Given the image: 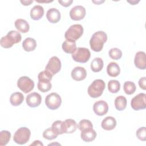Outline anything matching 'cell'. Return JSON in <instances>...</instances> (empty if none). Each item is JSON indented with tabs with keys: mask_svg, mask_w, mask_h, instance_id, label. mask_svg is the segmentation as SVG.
<instances>
[{
	"mask_svg": "<svg viewBox=\"0 0 146 146\" xmlns=\"http://www.w3.org/2000/svg\"><path fill=\"white\" fill-rule=\"evenodd\" d=\"M107 40L106 33L103 31L95 33L90 40V45L92 50L95 52L100 51L103 47L104 43Z\"/></svg>",
	"mask_w": 146,
	"mask_h": 146,
	"instance_id": "obj_1",
	"label": "cell"
},
{
	"mask_svg": "<svg viewBox=\"0 0 146 146\" xmlns=\"http://www.w3.org/2000/svg\"><path fill=\"white\" fill-rule=\"evenodd\" d=\"M22 36L21 34L17 31L11 30L9 31L6 36L1 38V46L5 48L11 47L14 44H17L21 40Z\"/></svg>",
	"mask_w": 146,
	"mask_h": 146,
	"instance_id": "obj_2",
	"label": "cell"
},
{
	"mask_svg": "<svg viewBox=\"0 0 146 146\" xmlns=\"http://www.w3.org/2000/svg\"><path fill=\"white\" fill-rule=\"evenodd\" d=\"M52 75L47 72L46 70L41 71L38 75V82L37 84L38 88L42 92H46L51 90L52 85L51 80Z\"/></svg>",
	"mask_w": 146,
	"mask_h": 146,
	"instance_id": "obj_3",
	"label": "cell"
},
{
	"mask_svg": "<svg viewBox=\"0 0 146 146\" xmlns=\"http://www.w3.org/2000/svg\"><path fill=\"white\" fill-rule=\"evenodd\" d=\"M106 87L105 82L102 79H96L89 86L87 92L93 98H96L101 96Z\"/></svg>",
	"mask_w": 146,
	"mask_h": 146,
	"instance_id": "obj_4",
	"label": "cell"
},
{
	"mask_svg": "<svg viewBox=\"0 0 146 146\" xmlns=\"http://www.w3.org/2000/svg\"><path fill=\"white\" fill-rule=\"evenodd\" d=\"M83 34V27L80 24L71 25L66 31L64 37L66 40L76 41L79 39Z\"/></svg>",
	"mask_w": 146,
	"mask_h": 146,
	"instance_id": "obj_5",
	"label": "cell"
},
{
	"mask_svg": "<svg viewBox=\"0 0 146 146\" xmlns=\"http://www.w3.org/2000/svg\"><path fill=\"white\" fill-rule=\"evenodd\" d=\"M31 135L30 130L25 127H21L16 131L13 136V140L17 144L23 145L29 141Z\"/></svg>",
	"mask_w": 146,
	"mask_h": 146,
	"instance_id": "obj_6",
	"label": "cell"
},
{
	"mask_svg": "<svg viewBox=\"0 0 146 146\" xmlns=\"http://www.w3.org/2000/svg\"><path fill=\"white\" fill-rule=\"evenodd\" d=\"M91 56L90 50L85 47H78L72 54V58L74 61L79 63H86L88 61Z\"/></svg>",
	"mask_w": 146,
	"mask_h": 146,
	"instance_id": "obj_7",
	"label": "cell"
},
{
	"mask_svg": "<svg viewBox=\"0 0 146 146\" xmlns=\"http://www.w3.org/2000/svg\"><path fill=\"white\" fill-rule=\"evenodd\" d=\"M61 103V97L56 92L49 94L45 98V104L47 107L51 110L58 109L60 106Z\"/></svg>",
	"mask_w": 146,
	"mask_h": 146,
	"instance_id": "obj_8",
	"label": "cell"
},
{
	"mask_svg": "<svg viewBox=\"0 0 146 146\" xmlns=\"http://www.w3.org/2000/svg\"><path fill=\"white\" fill-rule=\"evenodd\" d=\"M17 86L24 93L27 94L33 90L34 87V82L29 77L23 76L18 79L17 81Z\"/></svg>",
	"mask_w": 146,
	"mask_h": 146,
	"instance_id": "obj_9",
	"label": "cell"
},
{
	"mask_svg": "<svg viewBox=\"0 0 146 146\" xmlns=\"http://www.w3.org/2000/svg\"><path fill=\"white\" fill-rule=\"evenodd\" d=\"M61 67L62 64L60 59L57 56H54L49 59L44 70L53 76L59 72Z\"/></svg>",
	"mask_w": 146,
	"mask_h": 146,
	"instance_id": "obj_10",
	"label": "cell"
},
{
	"mask_svg": "<svg viewBox=\"0 0 146 146\" xmlns=\"http://www.w3.org/2000/svg\"><path fill=\"white\" fill-rule=\"evenodd\" d=\"M146 94L144 93H140L133 98L131 102V106L133 110L139 111L144 110L146 107Z\"/></svg>",
	"mask_w": 146,
	"mask_h": 146,
	"instance_id": "obj_11",
	"label": "cell"
},
{
	"mask_svg": "<svg viewBox=\"0 0 146 146\" xmlns=\"http://www.w3.org/2000/svg\"><path fill=\"white\" fill-rule=\"evenodd\" d=\"M85 8L80 5L75 6L70 11V17L74 21H80L83 19L86 15Z\"/></svg>",
	"mask_w": 146,
	"mask_h": 146,
	"instance_id": "obj_12",
	"label": "cell"
},
{
	"mask_svg": "<svg viewBox=\"0 0 146 146\" xmlns=\"http://www.w3.org/2000/svg\"><path fill=\"white\" fill-rule=\"evenodd\" d=\"M93 110L96 115L103 116L106 114L108 111V105L106 102L99 100L94 104Z\"/></svg>",
	"mask_w": 146,
	"mask_h": 146,
	"instance_id": "obj_13",
	"label": "cell"
},
{
	"mask_svg": "<svg viewBox=\"0 0 146 146\" xmlns=\"http://www.w3.org/2000/svg\"><path fill=\"white\" fill-rule=\"evenodd\" d=\"M26 103L30 107H36L39 106L42 102V98L39 94L34 92L29 94L26 98Z\"/></svg>",
	"mask_w": 146,
	"mask_h": 146,
	"instance_id": "obj_14",
	"label": "cell"
},
{
	"mask_svg": "<svg viewBox=\"0 0 146 146\" xmlns=\"http://www.w3.org/2000/svg\"><path fill=\"white\" fill-rule=\"evenodd\" d=\"M78 127L76 121L71 119H66L62 123V131L63 133H72Z\"/></svg>",
	"mask_w": 146,
	"mask_h": 146,
	"instance_id": "obj_15",
	"label": "cell"
},
{
	"mask_svg": "<svg viewBox=\"0 0 146 146\" xmlns=\"http://www.w3.org/2000/svg\"><path fill=\"white\" fill-rule=\"evenodd\" d=\"M134 64L140 70H145L146 68V56L144 51H139L136 53Z\"/></svg>",
	"mask_w": 146,
	"mask_h": 146,
	"instance_id": "obj_16",
	"label": "cell"
},
{
	"mask_svg": "<svg viewBox=\"0 0 146 146\" xmlns=\"http://www.w3.org/2000/svg\"><path fill=\"white\" fill-rule=\"evenodd\" d=\"M71 75L74 80L76 81H81L86 78L87 72L84 67L78 66L73 68Z\"/></svg>",
	"mask_w": 146,
	"mask_h": 146,
	"instance_id": "obj_17",
	"label": "cell"
},
{
	"mask_svg": "<svg viewBox=\"0 0 146 146\" xmlns=\"http://www.w3.org/2000/svg\"><path fill=\"white\" fill-rule=\"evenodd\" d=\"M46 18L50 23H56L60 19V13L58 9L51 8L47 11Z\"/></svg>",
	"mask_w": 146,
	"mask_h": 146,
	"instance_id": "obj_18",
	"label": "cell"
},
{
	"mask_svg": "<svg viewBox=\"0 0 146 146\" xmlns=\"http://www.w3.org/2000/svg\"><path fill=\"white\" fill-rule=\"evenodd\" d=\"M80 136L85 142H91L96 137V132L93 128H88L81 131Z\"/></svg>",
	"mask_w": 146,
	"mask_h": 146,
	"instance_id": "obj_19",
	"label": "cell"
},
{
	"mask_svg": "<svg viewBox=\"0 0 146 146\" xmlns=\"http://www.w3.org/2000/svg\"><path fill=\"white\" fill-rule=\"evenodd\" d=\"M116 125V120L112 116H107L102 121L101 126L103 129L110 131L113 129Z\"/></svg>",
	"mask_w": 146,
	"mask_h": 146,
	"instance_id": "obj_20",
	"label": "cell"
},
{
	"mask_svg": "<svg viewBox=\"0 0 146 146\" xmlns=\"http://www.w3.org/2000/svg\"><path fill=\"white\" fill-rule=\"evenodd\" d=\"M44 15V9L42 6L35 5L30 10V17L35 21L39 20Z\"/></svg>",
	"mask_w": 146,
	"mask_h": 146,
	"instance_id": "obj_21",
	"label": "cell"
},
{
	"mask_svg": "<svg viewBox=\"0 0 146 146\" xmlns=\"http://www.w3.org/2000/svg\"><path fill=\"white\" fill-rule=\"evenodd\" d=\"M15 28L22 33H26L29 31L30 26L28 22L23 19H18L14 22Z\"/></svg>",
	"mask_w": 146,
	"mask_h": 146,
	"instance_id": "obj_22",
	"label": "cell"
},
{
	"mask_svg": "<svg viewBox=\"0 0 146 146\" xmlns=\"http://www.w3.org/2000/svg\"><path fill=\"white\" fill-rule=\"evenodd\" d=\"M107 72L111 77H116L120 72V67L115 62H110L107 67Z\"/></svg>",
	"mask_w": 146,
	"mask_h": 146,
	"instance_id": "obj_23",
	"label": "cell"
},
{
	"mask_svg": "<svg viewBox=\"0 0 146 146\" xmlns=\"http://www.w3.org/2000/svg\"><path fill=\"white\" fill-rule=\"evenodd\" d=\"M22 47L25 51L30 52L34 51L36 47V42L34 38H27L22 43Z\"/></svg>",
	"mask_w": 146,
	"mask_h": 146,
	"instance_id": "obj_24",
	"label": "cell"
},
{
	"mask_svg": "<svg viewBox=\"0 0 146 146\" xmlns=\"http://www.w3.org/2000/svg\"><path fill=\"white\" fill-rule=\"evenodd\" d=\"M63 51L67 54H73L76 50V44L75 41L66 40L62 45Z\"/></svg>",
	"mask_w": 146,
	"mask_h": 146,
	"instance_id": "obj_25",
	"label": "cell"
},
{
	"mask_svg": "<svg viewBox=\"0 0 146 146\" xmlns=\"http://www.w3.org/2000/svg\"><path fill=\"white\" fill-rule=\"evenodd\" d=\"M24 100L23 95L19 92L13 93L10 98V102L13 106H18L23 102Z\"/></svg>",
	"mask_w": 146,
	"mask_h": 146,
	"instance_id": "obj_26",
	"label": "cell"
},
{
	"mask_svg": "<svg viewBox=\"0 0 146 146\" xmlns=\"http://www.w3.org/2000/svg\"><path fill=\"white\" fill-rule=\"evenodd\" d=\"M104 66L103 61L100 58H94L91 63V68L93 72H98L100 71Z\"/></svg>",
	"mask_w": 146,
	"mask_h": 146,
	"instance_id": "obj_27",
	"label": "cell"
},
{
	"mask_svg": "<svg viewBox=\"0 0 146 146\" xmlns=\"http://www.w3.org/2000/svg\"><path fill=\"white\" fill-rule=\"evenodd\" d=\"M127 99L123 96H119L115 100V107L118 111H123L127 107Z\"/></svg>",
	"mask_w": 146,
	"mask_h": 146,
	"instance_id": "obj_28",
	"label": "cell"
},
{
	"mask_svg": "<svg viewBox=\"0 0 146 146\" xmlns=\"http://www.w3.org/2000/svg\"><path fill=\"white\" fill-rule=\"evenodd\" d=\"M59 134L52 127L46 129L43 132V137L48 140H51L56 139Z\"/></svg>",
	"mask_w": 146,
	"mask_h": 146,
	"instance_id": "obj_29",
	"label": "cell"
},
{
	"mask_svg": "<svg viewBox=\"0 0 146 146\" xmlns=\"http://www.w3.org/2000/svg\"><path fill=\"white\" fill-rule=\"evenodd\" d=\"M120 88V84L117 80H111L108 83V91L111 93H117Z\"/></svg>",
	"mask_w": 146,
	"mask_h": 146,
	"instance_id": "obj_30",
	"label": "cell"
},
{
	"mask_svg": "<svg viewBox=\"0 0 146 146\" xmlns=\"http://www.w3.org/2000/svg\"><path fill=\"white\" fill-rule=\"evenodd\" d=\"M123 89L125 93L127 95H132L133 94L136 89L135 84L131 81H127L124 82Z\"/></svg>",
	"mask_w": 146,
	"mask_h": 146,
	"instance_id": "obj_31",
	"label": "cell"
},
{
	"mask_svg": "<svg viewBox=\"0 0 146 146\" xmlns=\"http://www.w3.org/2000/svg\"><path fill=\"white\" fill-rule=\"evenodd\" d=\"M11 138V133L9 131L3 130L0 132V145H6Z\"/></svg>",
	"mask_w": 146,
	"mask_h": 146,
	"instance_id": "obj_32",
	"label": "cell"
},
{
	"mask_svg": "<svg viewBox=\"0 0 146 146\" xmlns=\"http://www.w3.org/2000/svg\"><path fill=\"white\" fill-rule=\"evenodd\" d=\"M110 57L113 60L120 59L122 56L121 51L117 48H112L108 52Z\"/></svg>",
	"mask_w": 146,
	"mask_h": 146,
	"instance_id": "obj_33",
	"label": "cell"
},
{
	"mask_svg": "<svg viewBox=\"0 0 146 146\" xmlns=\"http://www.w3.org/2000/svg\"><path fill=\"white\" fill-rule=\"evenodd\" d=\"M78 128L80 131H82L86 129L93 128V125L90 120L87 119H83L79 121Z\"/></svg>",
	"mask_w": 146,
	"mask_h": 146,
	"instance_id": "obj_34",
	"label": "cell"
},
{
	"mask_svg": "<svg viewBox=\"0 0 146 146\" xmlns=\"http://www.w3.org/2000/svg\"><path fill=\"white\" fill-rule=\"evenodd\" d=\"M146 128L145 127H140L139 128L136 133L137 137L142 141H145L146 140Z\"/></svg>",
	"mask_w": 146,
	"mask_h": 146,
	"instance_id": "obj_35",
	"label": "cell"
},
{
	"mask_svg": "<svg viewBox=\"0 0 146 146\" xmlns=\"http://www.w3.org/2000/svg\"><path fill=\"white\" fill-rule=\"evenodd\" d=\"M62 123H63V121L56 120L54 121L52 124L51 127L53 128L59 135H61L63 133L62 131Z\"/></svg>",
	"mask_w": 146,
	"mask_h": 146,
	"instance_id": "obj_36",
	"label": "cell"
},
{
	"mask_svg": "<svg viewBox=\"0 0 146 146\" xmlns=\"http://www.w3.org/2000/svg\"><path fill=\"white\" fill-rule=\"evenodd\" d=\"M139 85L140 87L145 90L146 89V79L145 77L141 78L139 80Z\"/></svg>",
	"mask_w": 146,
	"mask_h": 146,
	"instance_id": "obj_37",
	"label": "cell"
},
{
	"mask_svg": "<svg viewBox=\"0 0 146 146\" xmlns=\"http://www.w3.org/2000/svg\"><path fill=\"white\" fill-rule=\"evenodd\" d=\"M58 2L64 7H68L71 5L73 2L72 0H67V1H58Z\"/></svg>",
	"mask_w": 146,
	"mask_h": 146,
	"instance_id": "obj_38",
	"label": "cell"
},
{
	"mask_svg": "<svg viewBox=\"0 0 146 146\" xmlns=\"http://www.w3.org/2000/svg\"><path fill=\"white\" fill-rule=\"evenodd\" d=\"M21 2L24 6H28V5H30L31 3H32L33 2V0H28V1H22L21 0Z\"/></svg>",
	"mask_w": 146,
	"mask_h": 146,
	"instance_id": "obj_39",
	"label": "cell"
},
{
	"mask_svg": "<svg viewBox=\"0 0 146 146\" xmlns=\"http://www.w3.org/2000/svg\"><path fill=\"white\" fill-rule=\"evenodd\" d=\"M30 145H42V146H43V144L39 140H35L33 143L30 144Z\"/></svg>",
	"mask_w": 146,
	"mask_h": 146,
	"instance_id": "obj_40",
	"label": "cell"
},
{
	"mask_svg": "<svg viewBox=\"0 0 146 146\" xmlns=\"http://www.w3.org/2000/svg\"><path fill=\"white\" fill-rule=\"evenodd\" d=\"M139 2V1H127V2H128V3H131V5H135V4H136V3H137L138 2Z\"/></svg>",
	"mask_w": 146,
	"mask_h": 146,
	"instance_id": "obj_41",
	"label": "cell"
},
{
	"mask_svg": "<svg viewBox=\"0 0 146 146\" xmlns=\"http://www.w3.org/2000/svg\"><path fill=\"white\" fill-rule=\"evenodd\" d=\"M36 2H39V3H42V2H46V3H48V2H52V1H38V0H36Z\"/></svg>",
	"mask_w": 146,
	"mask_h": 146,
	"instance_id": "obj_42",
	"label": "cell"
},
{
	"mask_svg": "<svg viewBox=\"0 0 146 146\" xmlns=\"http://www.w3.org/2000/svg\"><path fill=\"white\" fill-rule=\"evenodd\" d=\"M93 2H94V3H95L96 4H99V3H103V2H104V1H96V2H94V1H93Z\"/></svg>",
	"mask_w": 146,
	"mask_h": 146,
	"instance_id": "obj_43",
	"label": "cell"
}]
</instances>
